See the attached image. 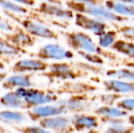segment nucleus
I'll use <instances>...</instances> for the list:
<instances>
[{
	"instance_id": "obj_26",
	"label": "nucleus",
	"mask_w": 134,
	"mask_h": 133,
	"mask_svg": "<svg viewBox=\"0 0 134 133\" xmlns=\"http://www.w3.org/2000/svg\"><path fill=\"white\" fill-rule=\"evenodd\" d=\"M116 31L126 40L134 42V26L123 25L120 27H116Z\"/></svg>"
},
{
	"instance_id": "obj_5",
	"label": "nucleus",
	"mask_w": 134,
	"mask_h": 133,
	"mask_svg": "<svg viewBox=\"0 0 134 133\" xmlns=\"http://www.w3.org/2000/svg\"><path fill=\"white\" fill-rule=\"evenodd\" d=\"M74 20L76 26L86 31H91L98 37L103 34L108 27V25L104 20H99L84 13H75Z\"/></svg>"
},
{
	"instance_id": "obj_28",
	"label": "nucleus",
	"mask_w": 134,
	"mask_h": 133,
	"mask_svg": "<svg viewBox=\"0 0 134 133\" xmlns=\"http://www.w3.org/2000/svg\"><path fill=\"white\" fill-rule=\"evenodd\" d=\"M106 133H131L130 129L126 127L122 123H111V126L108 128Z\"/></svg>"
},
{
	"instance_id": "obj_14",
	"label": "nucleus",
	"mask_w": 134,
	"mask_h": 133,
	"mask_svg": "<svg viewBox=\"0 0 134 133\" xmlns=\"http://www.w3.org/2000/svg\"><path fill=\"white\" fill-rule=\"evenodd\" d=\"M104 3L108 9L119 15L128 18L134 16V5L115 0H104Z\"/></svg>"
},
{
	"instance_id": "obj_1",
	"label": "nucleus",
	"mask_w": 134,
	"mask_h": 133,
	"mask_svg": "<svg viewBox=\"0 0 134 133\" xmlns=\"http://www.w3.org/2000/svg\"><path fill=\"white\" fill-rule=\"evenodd\" d=\"M68 45L75 51H84L86 53L97 54L103 58L115 60L117 56L111 52L106 51L104 48L97 45L92 38L86 33L82 31H71L64 34Z\"/></svg>"
},
{
	"instance_id": "obj_18",
	"label": "nucleus",
	"mask_w": 134,
	"mask_h": 133,
	"mask_svg": "<svg viewBox=\"0 0 134 133\" xmlns=\"http://www.w3.org/2000/svg\"><path fill=\"white\" fill-rule=\"evenodd\" d=\"M106 75L108 77L127 81V82H134V69L126 67L125 68L121 69H111L106 71Z\"/></svg>"
},
{
	"instance_id": "obj_34",
	"label": "nucleus",
	"mask_w": 134,
	"mask_h": 133,
	"mask_svg": "<svg viewBox=\"0 0 134 133\" xmlns=\"http://www.w3.org/2000/svg\"><path fill=\"white\" fill-rule=\"evenodd\" d=\"M75 2L86 3V4H101L103 0H73Z\"/></svg>"
},
{
	"instance_id": "obj_38",
	"label": "nucleus",
	"mask_w": 134,
	"mask_h": 133,
	"mask_svg": "<svg viewBox=\"0 0 134 133\" xmlns=\"http://www.w3.org/2000/svg\"><path fill=\"white\" fill-rule=\"evenodd\" d=\"M130 122L133 125H134V116H131V117L130 118Z\"/></svg>"
},
{
	"instance_id": "obj_30",
	"label": "nucleus",
	"mask_w": 134,
	"mask_h": 133,
	"mask_svg": "<svg viewBox=\"0 0 134 133\" xmlns=\"http://www.w3.org/2000/svg\"><path fill=\"white\" fill-rule=\"evenodd\" d=\"M118 98H119V96L116 93L114 94H104L101 96V100L102 102L105 103L106 104L114 103L115 100H116Z\"/></svg>"
},
{
	"instance_id": "obj_19",
	"label": "nucleus",
	"mask_w": 134,
	"mask_h": 133,
	"mask_svg": "<svg viewBox=\"0 0 134 133\" xmlns=\"http://www.w3.org/2000/svg\"><path fill=\"white\" fill-rule=\"evenodd\" d=\"M1 103L3 106L11 108H22L25 105V101L20 98L15 92H9L5 93L1 100Z\"/></svg>"
},
{
	"instance_id": "obj_20",
	"label": "nucleus",
	"mask_w": 134,
	"mask_h": 133,
	"mask_svg": "<svg viewBox=\"0 0 134 133\" xmlns=\"http://www.w3.org/2000/svg\"><path fill=\"white\" fill-rule=\"evenodd\" d=\"M1 7L4 11H8L13 13L26 15L29 13V10L25 5H21L20 3L11 0H0Z\"/></svg>"
},
{
	"instance_id": "obj_32",
	"label": "nucleus",
	"mask_w": 134,
	"mask_h": 133,
	"mask_svg": "<svg viewBox=\"0 0 134 133\" xmlns=\"http://www.w3.org/2000/svg\"><path fill=\"white\" fill-rule=\"evenodd\" d=\"M13 2H16L17 3H20L23 5L25 6H30L33 7L36 5V1L35 0H11Z\"/></svg>"
},
{
	"instance_id": "obj_12",
	"label": "nucleus",
	"mask_w": 134,
	"mask_h": 133,
	"mask_svg": "<svg viewBox=\"0 0 134 133\" xmlns=\"http://www.w3.org/2000/svg\"><path fill=\"white\" fill-rule=\"evenodd\" d=\"M31 75L27 74H17L6 78L2 82V87L5 89L13 88H30L31 83Z\"/></svg>"
},
{
	"instance_id": "obj_10",
	"label": "nucleus",
	"mask_w": 134,
	"mask_h": 133,
	"mask_svg": "<svg viewBox=\"0 0 134 133\" xmlns=\"http://www.w3.org/2000/svg\"><path fill=\"white\" fill-rule=\"evenodd\" d=\"M57 100V96L53 92H45L35 89H27V92L24 100L28 105L40 106L49 103L54 102Z\"/></svg>"
},
{
	"instance_id": "obj_27",
	"label": "nucleus",
	"mask_w": 134,
	"mask_h": 133,
	"mask_svg": "<svg viewBox=\"0 0 134 133\" xmlns=\"http://www.w3.org/2000/svg\"><path fill=\"white\" fill-rule=\"evenodd\" d=\"M1 119L5 122H21L24 119L21 113L15 111H2L1 113Z\"/></svg>"
},
{
	"instance_id": "obj_6",
	"label": "nucleus",
	"mask_w": 134,
	"mask_h": 133,
	"mask_svg": "<svg viewBox=\"0 0 134 133\" xmlns=\"http://www.w3.org/2000/svg\"><path fill=\"white\" fill-rule=\"evenodd\" d=\"M32 10L46 16L64 20H72L75 18V14L74 11L68 7H64L63 5L47 2H41L38 7L33 8Z\"/></svg>"
},
{
	"instance_id": "obj_15",
	"label": "nucleus",
	"mask_w": 134,
	"mask_h": 133,
	"mask_svg": "<svg viewBox=\"0 0 134 133\" xmlns=\"http://www.w3.org/2000/svg\"><path fill=\"white\" fill-rule=\"evenodd\" d=\"M111 50L134 60V42L126 39H117L110 47Z\"/></svg>"
},
{
	"instance_id": "obj_13",
	"label": "nucleus",
	"mask_w": 134,
	"mask_h": 133,
	"mask_svg": "<svg viewBox=\"0 0 134 133\" xmlns=\"http://www.w3.org/2000/svg\"><path fill=\"white\" fill-rule=\"evenodd\" d=\"M66 109L60 103L56 105L36 106L31 110V114L38 118H49L52 116L60 115L64 112Z\"/></svg>"
},
{
	"instance_id": "obj_29",
	"label": "nucleus",
	"mask_w": 134,
	"mask_h": 133,
	"mask_svg": "<svg viewBox=\"0 0 134 133\" xmlns=\"http://www.w3.org/2000/svg\"><path fill=\"white\" fill-rule=\"evenodd\" d=\"M118 107L126 111H134V98L120 100L118 103Z\"/></svg>"
},
{
	"instance_id": "obj_36",
	"label": "nucleus",
	"mask_w": 134,
	"mask_h": 133,
	"mask_svg": "<svg viewBox=\"0 0 134 133\" xmlns=\"http://www.w3.org/2000/svg\"><path fill=\"white\" fill-rule=\"evenodd\" d=\"M125 66L127 67H130V68H132L134 69V61H126L124 63Z\"/></svg>"
},
{
	"instance_id": "obj_24",
	"label": "nucleus",
	"mask_w": 134,
	"mask_h": 133,
	"mask_svg": "<svg viewBox=\"0 0 134 133\" xmlns=\"http://www.w3.org/2000/svg\"><path fill=\"white\" fill-rule=\"evenodd\" d=\"M75 125L79 129H91L97 126V122L90 116H78L75 119Z\"/></svg>"
},
{
	"instance_id": "obj_8",
	"label": "nucleus",
	"mask_w": 134,
	"mask_h": 133,
	"mask_svg": "<svg viewBox=\"0 0 134 133\" xmlns=\"http://www.w3.org/2000/svg\"><path fill=\"white\" fill-rule=\"evenodd\" d=\"M49 64L46 60L36 59H22L14 63L11 70L16 74H25L27 72H45Z\"/></svg>"
},
{
	"instance_id": "obj_11",
	"label": "nucleus",
	"mask_w": 134,
	"mask_h": 133,
	"mask_svg": "<svg viewBox=\"0 0 134 133\" xmlns=\"http://www.w3.org/2000/svg\"><path fill=\"white\" fill-rule=\"evenodd\" d=\"M105 89L114 93L122 94L134 92V82H127L115 78L104 81Z\"/></svg>"
},
{
	"instance_id": "obj_23",
	"label": "nucleus",
	"mask_w": 134,
	"mask_h": 133,
	"mask_svg": "<svg viewBox=\"0 0 134 133\" xmlns=\"http://www.w3.org/2000/svg\"><path fill=\"white\" fill-rule=\"evenodd\" d=\"M118 34H119L118 31L115 30H110L105 31L103 34L99 36L98 45L104 49L110 48L118 39L117 38Z\"/></svg>"
},
{
	"instance_id": "obj_17",
	"label": "nucleus",
	"mask_w": 134,
	"mask_h": 133,
	"mask_svg": "<svg viewBox=\"0 0 134 133\" xmlns=\"http://www.w3.org/2000/svg\"><path fill=\"white\" fill-rule=\"evenodd\" d=\"M70 123V121L68 118L65 117H54V118H47L41 122V125L46 129L60 130L65 129Z\"/></svg>"
},
{
	"instance_id": "obj_31",
	"label": "nucleus",
	"mask_w": 134,
	"mask_h": 133,
	"mask_svg": "<svg viewBox=\"0 0 134 133\" xmlns=\"http://www.w3.org/2000/svg\"><path fill=\"white\" fill-rule=\"evenodd\" d=\"M0 28H1V31L3 32V31H5V32H10L12 31L14 28L13 26H11V24H9L6 20H4L3 19L1 20V24H0Z\"/></svg>"
},
{
	"instance_id": "obj_3",
	"label": "nucleus",
	"mask_w": 134,
	"mask_h": 133,
	"mask_svg": "<svg viewBox=\"0 0 134 133\" xmlns=\"http://www.w3.org/2000/svg\"><path fill=\"white\" fill-rule=\"evenodd\" d=\"M6 15L12 17L13 20H15L17 21L21 27L29 34L33 35L34 37H38V38H46V39H58L59 36L58 34L50 29L49 27H46L41 22L35 20L31 18H24V19H20V18H16L13 16V15L5 11Z\"/></svg>"
},
{
	"instance_id": "obj_2",
	"label": "nucleus",
	"mask_w": 134,
	"mask_h": 133,
	"mask_svg": "<svg viewBox=\"0 0 134 133\" xmlns=\"http://www.w3.org/2000/svg\"><path fill=\"white\" fill-rule=\"evenodd\" d=\"M64 3L68 8L75 13H84L104 21L120 23L128 20V17L115 13L102 4H86L73 0H66Z\"/></svg>"
},
{
	"instance_id": "obj_4",
	"label": "nucleus",
	"mask_w": 134,
	"mask_h": 133,
	"mask_svg": "<svg viewBox=\"0 0 134 133\" xmlns=\"http://www.w3.org/2000/svg\"><path fill=\"white\" fill-rule=\"evenodd\" d=\"M34 56L44 60H52L60 61L74 58V53L71 51L56 44H47L43 45L35 54H34Z\"/></svg>"
},
{
	"instance_id": "obj_16",
	"label": "nucleus",
	"mask_w": 134,
	"mask_h": 133,
	"mask_svg": "<svg viewBox=\"0 0 134 133\" xmlns=\"http://www.w3.org/2000/svg\"><path fill=\"white\" fill-rule=\"evenodd\" d=\"M26 53L25 49L16 46L9 42L4 38L0 39V54L1 56H16Z\"/></svg>"
},
{
	"instance_id": "obj_37",
	"label": "nucleus",
	"mask_w": 134,
	"mask_h": 133,
	"mask_svg": "<svg viewBox=\"0 0 134 133\" xmlns=\"http://www.w3.org/2000/svg\"><path fill=\"white\" fill-rule=\"evenodd\" d=\"M115 1H118V2H125V3H128V4L134 5V0H115Z\"/></svg>"
},
{
	"instance_id": "obj_25",
	"label": "nucleus",
	"mask_w": 134,
	"mask_h": 133,
	"mask_svg": "<svg viewBox=\"0 0 134 133\" xmlns=\"http://www.w3.org/2000/svg\"><path fill=\"white\" fill-rule=\"evenodd\" d=\"M77 53L89 63H92L94 64H100V65L104 63V60L103 57L97 54L86 53L84 51H78Z\"/></svg>"
},
{
	"instance_id": "obj_21",
	"label": "nucleus",
	"mask_w": 134,
	"mask_h": 133,
	"mask_svg": "<svg viewBox=\"0 0 134 133\" xmlns=\"http://www.w3.org/2000/svg\"><path fill=\"white\" fill-rule=\"evenodd\" d=\"M97 114L108 117L111 119L120 118L126 115V112L120 108L112 107H101L96 110Z\"/></svg>"
},
{
	"instance_id": "obj_7",
	"label": "nucleus",
	"mask_w": 134,
	"mask_h": 133,
	"mask_svg": "<svg viewBox=\"0 0 134 133\" xmlns=\"http://www.w3.org/2000/svg\"><path fill=\"white\" fill-rule=\"evenodd\" d=\"M42 73L44 76L49 79H59L64 81L73 80L79 77L75 70L65 62L50 63L48 70Z\"/></svg>"
},
{
	"instance_id": "obj_9",
	"label": "nucleus",
	"mask_w": 134,
	"mask_h": 133,
	"mask_svg": "<svg viewBox=\"0 0 134 133\" xmlns=\"http://www.w3.org/2000/svg\"><path fill=\"white\" fill-rule=\"evenodd\" d=\"M4 36V38L7 41L23 49L33 46L36 41L35 37L27 32L23 27H20L18 26L16 27L12 31L5 33Z\"/></svg>"
},
{
	"instance_id": "obj_33",
	"label": "nucleus",
	"mask_w": 134,
	"mask_h": 133,
	"mask_svg": "<svg viewBox=\"0 0 134 133\" xmlns=\"http://www.w3.org/2000/svg\"><path fill=\"white\" fill-rule=\"evenodd\" d=\"M29 133H53L50 131H47L42 128L38 127H31L27 129Z\"/></svg>"
},
{
	"instance_id": "obj_35",
	"label": "nucleus",
	"mask_w": 134,
	"mask_h": 133,
	"mask_svg": "<svg viewBox=\"0 0 134 133\" xmlns=\"http://www.w3.org/2000/svg\"><path fill=\"white\" fill-rule=\"evenodd\" d=\"M35 1L47 2H51V3H55V4H60V5H63L62 2H61L60 0H35Z\"/></svg>"
},
{
	"instance_id": "obj_22",
	"label": "nucleus",
	"mask_w": 134,
	"mask_h": 133,
	"mask_svg": "<svg viewBox=\"0 0 134 133\" xmlns=\"http://www.w3.org/2000/svg\"><path fill=\"white\" fill-rule=\"evenodd\" d=\"M58 103L61 104L66 110H69L71 111L82 110L86 107V103L84 102V100L78 97L65 99V100L59 101Z\"/></svg>"
}]
</instances>
